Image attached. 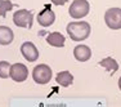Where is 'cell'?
Wrapping results in <instances>:
<instances>
[{
  "instance_id": "1",
  "label": "cell",
  "mask_w": 121,
  "mask_h": 107,
  "mask_svg": "<svg viewBox=\"0 0 121 107\" xmlns=\"http://www.w3.org/2000/svg\"><path fill=\"white\" fill-rule=\"evenodd\" d=\"M66 31H67L68 36L71 37V40L82 41V40H86L90 36L91 27L86 21H73L67 25Z\"/></svg>"
},
{
  "instance_id": "2",
  "label": "cell",
  "mask_w": 121,
  "mask_h": 107,
  "mask_svg": "<svg viewBox=\"0 0 121 107\" xmlns=\"http://www.w3.org/2000/svg\"><path fill=\"white\" fill-rule=\"evenodd\" d=\"M90 12V4L88 0H73L68 8L70 16L75 19H80L82 17H86Z\"/></svg>"
},
{
  "instance_id": "3",
  "label": "cell",
  "mask_w": 121,
  "mask_h": 107,
  "mask_svg": "<svg viewBox=\"0 0 121 107\" xmlns=\"http://www.w3.org/2000/svg\"><path fill=\"white\" fill-rule=\"evenodd\" d=\"M32 79L36 84H48L52 79V68L45 63L35 66L32 70Z\"/></svg>"
},
{
  "instance_id": "4",
  "label": "cell",
  "mask_w": 121,
  "mask_h": 107,
  "mask_svg": "<svg viewBox=\"0 0 121 107\" xmlns=\"http://www.w3.org/2000/svg\"><path fill=\"white\" fill-rule=\"evenodd\" d=\"M104 22L111 30H121V8H109L106 10Z\"/></svg>"
},
{
  "instance_id": "5",
  "label": "cell",
  "mask_w": 121,
  "mask_h": 107,
  "mask_svg": "<svg viewBox=\"0 0 121 107\" xmlns=\"http://www.w3.org/2000/svg\"><path fill=\"white\" fill-rule=\"evenodd\" d=\"M13 22L17 27H22V28H31L32 27V22H34V17L32 13L27 9H19L14 13L13 16Z\"/></svg>"
},
{
  "instance_id": "6",
  "label": "cell",
  "mask_w": 121,
  "mask_h": 107,
  "mask_svg": "<svg viewBox=\"0 0 121 107\" xmlns=\"http://www.w3.org/2000/svg\"><path fill=\"white\" fill-rule=\"evenodd\" d=\"M28 70L23 63H14L10 66V79L16 83H22L27 79Z\"/></svg>"
},
{
  "instance_id": "7",
  "label": "cell",
  "mask_w": 121,
  "mask_h": 107,
  "mask_svg": "<svg viewBox=\"0 0 121 107\" xmlns=\"http://www.w3.org/2000/svg\"><path fill=\"white\" fill-rule=\"evenodd\" d=\"M36 19H37V22H39L40 26H43V27H49V26L53 25L54 21H56V14H54V12L50 9V5H45L44 9L37 14Z\"/></svg>"
},
{
  "instance_id": "8",
  "label": "cell",
  "mask_w": 121,
  "mask_h": 107,
  "mask_svg": "<svg viewBox=\"0 0 121 107\" xmlns=\"http://www.w3.org/2000/svg\"><path fill=\"white\" fill-rule=\"evenodd\" d=\"M21 53L25 57V59L28 62H35L39 58V50L35 47V44L31 41H25L21 45Z\"/></svg>"
},
{
  "instance_id": "9",
  "label": "cell",
  "mask_w": 121,
  "mask_h": 107,
  "mask_svg": "<svg viewBox=\"0 0 121 107\" xmlns=\"http://www.w3.org/2000/svg\"><path fill=\"white\" fill-rule=\"evenodd\" d=\"M73 57L79 62H86L91 58V49L88 45L79 44L73 48Z\"/></svg>"
},
{
  "instance_id": "10",
  "label": "cell",
  "mask_w": 121,
  "mask_h": 107,
  "mask_svg": "<svg viewBox=\"0 0 121 107\" xmlns=\"http://www.w3.org/2000/svg\"><path fill=\"white\" fill-rule=\"evenodd\" d=\"M66 41V37L62 35L58 31H54V32H50L47 36V43L52 47H56V48H62L65 45Z\"/></svg>"
},
{
  "instance_id": "11",
  "label": "cell",
  "mask_w": 121,
  "mask_h": 107,
  "mask_svg": "<svg viewBox=\"0 0 121 107\" xmlns=\"http://www.w3.org/2000/svg\"><path fill=\"white\" fill-rule=\"evenodd\" d=\"M14 39L13 30L8 26H0V45H9Z\"/></svg>"
},
{
  "instance_id": "12",
  "label": "cell",
  "mask_w": 121,
  "mask_h": 107,
  "mask_svg": "<svg viewBox=\"0 0 121 107\" xmlns=\"http://www.w3.org/2000/svg\"><path fill=\"white\" fill-rule=\"evenodd\" d=\"M98 65L102 66L104 70H107L109 74H112V75L119 70V63H117V61L115 59V58H112V57H107V58L99 61V62H98Z\"/></svg>"
},
{
  "instance_id": "13",
  "label": "cell",
  "mask_w": 121,
  "mask_h": 107,
  "mask_svg": "<svg viewBox=\"0 0 121 107\" xmlns=\"http://www.w3.org/2000/svg\"><path fill=\"white\" fill-rule=\"evenodd\" d=\"M56 81L59 84L60 86H70L73 83V75L70 71H60L57 74Z\"/></svg>"
},
{
  "instance_id": "14",
  "label": "cell",
  "mask_w": 121,
  "mask_h": 107,
  "mask_svg": "<svg viewBox=\"0 0 121 107\" xmlns=\"http://www.w3.org/2000/svg\"><path fill=\"white\" fill-rule=\"evenodd\" d=\"M10 66L7 61H0V77L1 79H7L10 76Z\"/></svg>"
},
{
  "instance_id": "15",
  "label": "cell",
  "mask_w": 121,
  "mask_h": 107,
  "mask_svg": "<svg viewBox=\"0 0 121 107\" xmlns=\"http://www.w3.org/2000/svg\"><path fill=\"white\" fill-rule=\"evenodd\" d=\"M13 4L9 0H0V17H5L7 12L12 10Z\"/></svg>"
},
{
  "instance_id": "16",
  "label": "cell",
  "mask_w": 121,
  "mask_h": 107,
  "mask_svg": "<svg viewBox=\"0 0 121 107\" xmlns=\"http://www.w3.org/2000/svg\"><path fill=\"white\" fill-rule=\"evenodd\" d=\"M50 1L53 3L54 5H58V7H60V5H65L68 0H50Z\"/></svg>"
},
{
  "instance_id": "17",
  "label": "cell",
  "mask_w": 121,
  "mask_h": 107,
  "mask_svg": "<svg viewBox=\"0 0 121 107\" xmlns=\"http://www.w3.org/2000/svg\"><path fill=\"white\" fill-rule=\"evenodd\" d=\"M117 84H119V89L121 90V76H120V79H119V83H117Z\"/></svg>"
}]
</instances>
